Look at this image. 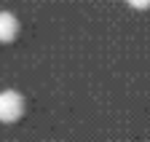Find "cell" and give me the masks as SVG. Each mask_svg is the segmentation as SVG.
Returning <instances> with one entry per match:
<instances>
[{
  "label": "cell",
  "instance_id": "1",
  "mask_svg": "<svg viewBox=\"0 0 150 142\" xmlns=\"http://www.w3.org/2000/svg\"><path fill=\"white\" fill-rule=\"evenodd\" d=\"M24 113V99L22 94H16V91H0V121L3 123H13L16 118H22Z\"/></svg>",
  "mask_w": 150,
  "mask_h": 142
},
{
  "label": "cell",
  "instance_id": "2",
  "mask_svg": "<svg viewBox=\"0 0 150 142\" xmlns=\"http://www.w3.org/2000/svg\"><path fill=\"white\" fill-rule=\"evenodd\" d=\"M19 32V22L16 16L8 11H0V43H11Z\"/></svg>",
  "mask_w": 150,
  "mask_h": 142
},
{
  "label": "cell",
  "instance_id": "3",
  "mask_svg": "<svg viewBox=\"0 0 150 142\" xmlns=\"http://www.w3.org/2000/svg\"><path fill=\"white\" fill-rule=\"evenodd\" d=\"M126 3L134 8H150V0H126Z\"/></svg>",
  "mask_w": 150,
  "mask_h": 142
}]
</instances>
